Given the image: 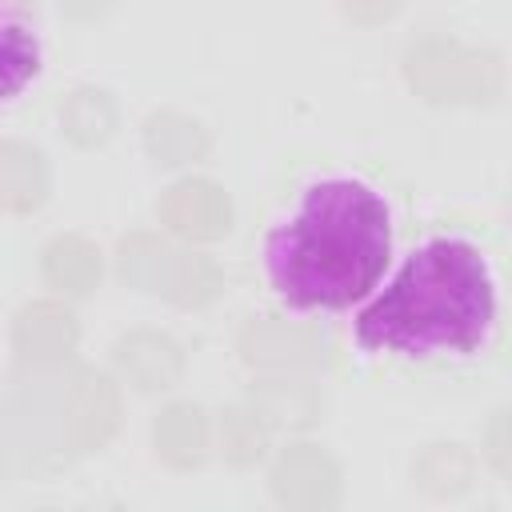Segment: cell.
Here are the masks:
<instances>
[{
    "label": "cell",
    "instance_id": "5b68a950",
    "mask_svg": "<svg viewBox=\"0 0 512 512\" xmlns=\"http://www.w3.org/2000/svg\"><path fill=\"white\" fill-rule=\"evenodd\" d=\"M268 484L284 508L328 512L340 504V464L316 444H288L276 456Z\"/></svg>",
    "mask_w": 512,
    "mask_h": 512
},
{
    "label": "cell",
    "instance_id": "6da1fadb",
    "mask_svg": "<svg viewBox=\"0 0 512 512\" xmlns=\"http://www.w3.org/2000/svg\"><path fill=\"white\" fill-rule=\"evenodd\" d=\"M388 252V204L360 180H320L268 236L264 264L288 308L336 312L372 292Z\"/></svg>",
    "mask_w": 512,
    "mask_h": 512
},
{
    "label": "cell",
    "instance_id": "ba28073f",
    "mask_svg": "<svg viewBox=\"0 0 512 512\" xmlns=\"http://www.w3.org/2000/svg\"><path fill=\"white\" fill-rule=\"evenodd\" d=\"M116 368L124 372L128 384H136L140 392H164L172 384H180L184 376V352L172 336L152 332V328H136L124 332L112 348Z\"/></svg>",
    "mask_w": 512,
    "mask_h": 512
},
{
    "label": "cell",
    "instance_id": "ffe728a7",
    "mask_svg": "<svg viewBox=\"0 0 512 512\" xmlns=\"http://www.w3.org/2000/svg\"><path fill=\"white\" fill-rule=\"evenodd\" d=\"M484 460L504 480H512V408H500V412L488 416V424H484Z\"/></svg>",
    "mask_w": 512,
    "mask_h": 512
},
{
    "label": "cell",
    "instance_id": "603a6c76",
    "mask_svg": "<svg viewBox=\"0 0 512 512\" xmlns=\"http://www.w3.org/2000/svg\"><path fill=\"white\" fill-rule=\"evenodd\" d=\"M508 216H512V196H508Z\"/></svg>",
    "mask_w": 512,
    "mask_h": 512
},
{
    "label": "cell",
    "instance_id": "30bf717a",
    "mask_svg": "<svg viewBox=\"0 0 512 512\" xmlns=\"http://www.w3.org/2000/svg\"><path fill=\"white\" fill-rule=\"evenodd\" d=\"M248 396L268 416V424H284V428H308L320 420V408H324L320 388L296 372L260 376V380H252Z\"/></svg>",
    "mask_w": 512,
    "mask_h": 512
},
{
    "label": "cell",
    "instance_id": "7402d4cb",
    "mask_svg": "<svg viewBox=\"0 0 512 512\" xmlns=\"http://www.w3.org/2000/svg\"><path fill=\"white\" fill-rule=\"evenodd\" d=\"M72 16H96V12H104L108 8V0H60Z\"/></svg>",
    "mask_w": 512,
    "mask_h": 512
},
{
    "label": "cell",
    "instance_id": "2e32d148",
    "mask_svg": "<svg viewBox=\"0 0 512 512\" xmlns=\"http://www.w3.org/2000/svg\"><path fill=\"white\" fill-rule=\"evenodd\" d=\"M60 128L72 144L96 148L116 132V104L104 88H72L60 100Z\"/></svg>",
    "mask_w": 512,
    "mask_h": 512
},
{
    "label": "cell",
    "instance_id": "4fadbf2b",
    "mask_svg": "<svg viewBox=\"0 0 512 512\" xmlns=\"http://www.w3.org/2000/svg\"><path fill=\"white\" fill-rule=\"evenodd\" d=\"M144 148L156 164H192V160L208 156L212 136L200 120H192L176 108H160L144 120Z\"/></svg>",
    "mask_w": 512,
    "mask_h": 512
},
{
    "label": "cell",
    "instance_id": "d6986e66",
    "mask_svg": "<svg viewBox=\"0 0 512 512\" xmlns=\"http://www.w3.org/2000/svg\"><path fill=\"white\" fill-rule=\"evenodd\" d=\"M224 288V276L220 268L200 256V252H176V264H172V276H168V288L164 296L180 308H200L208 300H216Z\"/></svg>",
    "mask_w": 512,
    "mask_h": 512
},
{
    "label": "cell",
    "instance_id": "e0dca14e",
    "mask_svg": "<svg viewBox=\"0 0 512 512\" xmlns=\"http://www.w3.org/2000/svg\"><path fill=\"white\" fill-rule=\"evenodd\" d=\"M412 480L428 496H460L472 484V456L452 440L428 444L412 460Z\"/></svg>",
    "mask_w": 512,
    "mask_h": 512
},
{
    "label": "cell",
    "instance_id": "44dd1931",
    "mask_svg": "<svg viewBox=\"0 0 512 512\" xmlns=\"http://www.w3.org/2000/svg\"><path fill=\"white\" fill-rule=\"evenodd\" d=\"M404 0H340V12L352 20V24H384L400 12Z\"/></svg>",
    "mask_w": 512,
    "mask_h": 512
},
{
    "label": "cell",
    "instance_id": "52a82bcc",
    "mask_svg": "<svg viewBox=\"0 0 512 512\" xmlns=\"http://www.w3.org/2000/svg\"><path fill=\"white\" fill-rule=\"evenodd\" d=\"M156 212H160V224H168L176 236H188V240H216L228 232V220H232V204L224 188L212 180L172 184L160 196Z\"/></svg>",
    "mask_w": 512,
    "mask_h": 512
},
{
    "label": "cell",
    "instance_id": "277c9868",
    "mask_svg": "<svg viewBox=\"0 0 512 512\" xmlns=\"http://www.w3.org/2000/svg\"><path fill=\"white\" fill-rule=\"evenodd\" d=\"M404 80L432 104H492L504 92V60L456 36H420L404 48Z\"/></svg>",
    "mask_w": 512,
    "mask_h": 512
},
{
    "label": "cell",
    "instance_id": "7c38bea8",
    "mask_svg": "<svg viewBox=\"0 0 512 512\" xmlns=\"http://www.w3.org/2000/svg\"><path fill=\"white\" fill-rule=\"evenodd\" d=\"M152 444L168 468H196L208 452V420L200 404L192 400L168 404L152 424Z\"/></svg>",
    "mask_w": 512,
    "mask_h": 512
},
{
    "label": "cell",
    "instance_id": "ac0fdd59",
    "mask_svg": "<svg viewBox=\"0 0 512 512\" xmlns=\"http://www.w3.org/2000/svg\"><path fill=\"white\" fill-rule=\"evenodd\" d=\"M268 416L248 400V404H232L220 412V456L236 468L256 464L268 452Z\"/></svg>",
    "mask_w": 512,
    "mask_h": 512
},
{
    "label": "cell",
    "instance_id": "8fae6325",
    "mask_svg": "<svg viewBox=\"0 0 512 512\" xmlns=\"http://www.w3.org/2000/svg\"><path fill=\"white\" fill-rule=\"evenodd\" d=\"M48 196V160L40 148L4 140L0 144V204L4 212L20 216L40 208Z\"/></svg>",
    "mask_w": 512,
    "mask_h": 512
},
{
    "label": "cell",
    "instance_id": "9c48e42d",
    "mask_svg": "<svg viewBox=\"0 0 512 512\" xmlns=\"http://www.w3.org/2000/svg\"><path fill=\"white\" fill-rule=\"evenodd\" d=\"M80 340L76 316L56 300H32L20 308L12 324V344L28 364H56L68 360Z\"/></svg>",
    "mask_w": 512,
    "mask_h": 512
},
{
    "label": "cell",
    "instance_id": "3957f363",
    "mask_svg": "<svg viewBox=\"0 0 512 512\" xmlns=\"http://www.w3.org/2000/svg\"><path fill=\"white\" fill-rule=\"evenodd\" d=\"M120 424L116 384L84 364H32L12 380L4 400L8 460L56 468L100 448Z\"/></svg>",
    "mask_w": 512,
    "mask_h": 512
},
{
    "label": "cell",
    "instance_id": "8992f818",
    "mask_svg": "<svg viewBox=\"0 0 512 512\" xmlns=\"http://www.w3.org/2000/svg\"><path fill=\"white\" fill-rule=\"evenodd\" d=\"M240 360L264 372H308L328 364V340L316 328L264 316L240 332Z\"/></svg>",
    "mask_w": 512,
    "mask_h": 512
},
{
    "label": "cell",
    "instance_id": "9a60e30c",
    "mask_svg": "<svg viewBox=\"0 0 512 512\" xmlns=\"http://www.w3.org/2000/svg\"><path fill=\"white\" fill-rule=\"evenodd\" d=\"M176 252L168 240H160L156 232H132L120 240L116 248V272L128 288H140V292H160L168 288V276H172V264H176Z\"/></svg>",
    "mask_w": 512,
    "mask_h": 512
},
{
    "label": "cell",
    "instance_id": "7a4b0ae2",
    "mask_svg": "<svg viewBox=\"0 0 512 512\" xmlns=\"http://www.w3.org/2000/svg\"><path fill=\"white\" fill-rule=\"evenodd\" d=\"M492 316L496 296L484 256L468 240L440 236L420 244L360 312L356 340L372 352L400 356L472 352L484 344Z\"/></svg>",
    "mask_w": 512,
    "mask_h": 512
},
{
    "label": "cell",
    "instance_id": "5bb4252c",
    "mask_svg": "<svg viewBox=\"0 0 512 512\" xmlns=\"http://www.w3.org/2000/svg\"><path fill=\"white\" fill-rule=\"evenodd\" d=\"M40 268H44V280L60 292H92L100 284V248L76 232H64V236H52L44 244V256H40Z\"/></svg>",
    "mask_w": 512,
    "mask_h": 512
}]
</instances>
